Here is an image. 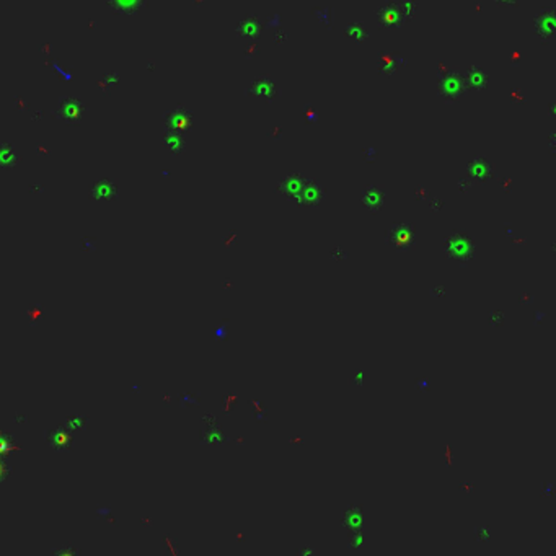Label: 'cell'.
Masks as SVG:
<instances>
[{
  "instance_id": "cell-3",
  "label": "cell",
  "mask_w": 556,
  "mask_h": 556,
  "mask_svg": "<svg viewBox=\"0 0 556 556\" xmlns=\"http://www.w3.org/2000/svg\"><path fill=\"white\" fill-rule=\"evenodd\" d=\"M465 82L464 75L457 70H442L439 75V83H437V92L439 97L445 103H455L465 95Z\"/></svg>"
},
{
  "instance_id": "cell-5",
  "label": "cell",
  "mask_w": 556,
  "mask_h": 556,
  "mask_svg": "<svg viewBox=\"0 0 556 556\" xmlns=\"http://www.w3.org/2000/svg\"><path fill=\"white\" fill-rule=\"evenodd\" d=\"M556 12L555 8H543L535 18V35L541 42H550L556 33Z\"/></svg>"
},
{
  "instance_id": "cell-13",
  "label": "cell",
  "mask_w": 556,
  "mask_h": 556,
  "mask_svg": "<svg viewBox=\"0 0 556 556\" xmlns=\"http://www.w3.org/2000/svg\"><path fill=\"white\" fill-rule=\"evenodd\" d=\"M464 82L465 87L470 88V90H484L489 83V77L482 67L473 65L464 74Z\"/></svg>"
},
{
  "instance_id": "cell-16",
  "label": "cell",
  "mask_w": 556,
  "mask_h": 556,
  "mask_svg": "<svg viewBox=\"0 0 556 556\" xmlns=\"http://www.w3.org/2000/svg\"><path fill=\"white\" fill-rule=\"evenodd\" d=\"M110 6L116 12L136 13L145 6V0H110Z\"/></svg>"
},
{
  "instance_id": "cell-19",
  "label": "cell",
  "mask_w": 556,
  "mask_h": 556,
  "mask_svg": "<svg viewBox=\"0 0 556 556\" xmlns=\"http://www.w3.org/2000/svg\"><path fill=\"white\" fill-rule=\"evenodd\" d=\"M507 59H509V63H511V64L519 65V64H522L525 60V53H524V51H521L519 48H516V49L509 51Z\"/></svg>"
},
{
  "instance_id": "cell-20",
  "label": "cell",
  "mask_w": 556,
  "mask_h": 556,
  "mask_svg": "<svg viewBox=\"0 0 556 556\" xmlns=\"http://www.w3.org/2000/svg\"><path fill=\"white\" fill-rule=\"evenodd\" d=\"M494 2L499 3V6H516L519 0H494Z\"/></svg>"
},
{
  "instance_id": "cell-18",
  "label": "cell",
  "mask_w": 556,
  "mask_h": 556,
  "mask_svg": "<svg viewBox=\"0 0 556 556\" xmlns=\"http://www.w3.org/2000/svg\"><path fill=\"white\" fill-rule=\"evenodd\" d=\"M165 145H167L168 150H172V152L178 154V152H181L183 147H185V142H183L181 134L170 133V131H168L167 139H165Z\"/></svg>"
},
{
  "instance_id": "cell-8",
  "label": "cell",
  "mask_w": 556,
  "mask_h": 556,
  "mask_svg": "<svg viewBox=\"0 0 556 556\" xmlns=\"http://www.w3.org/2000/svg\"><path fill=\"white\" fill-rule=\"evenodd\" d=\"M165 124H167L170 133L183 134L190 129L193 124V115L186 110L185 106L177 108L170 115L165 117Z\"/></svg>"
},
{
  "instance_id": "cell-10",
  "label": "cell",
  "mask_w": 556,
  "mask_h": 556,
  "mask_svg": "<svg viewBox=\"0 0 556 556\" xmlns=\"http://www.w3.org/2000/svg\"><path fill=\"white\" fill-rule=\"evenodd\" d=\"M323 196H325L323 188L320 186L317 181L307 180V183H305V186H304V190L300 191L299 196H297L295 202L299 206H304V207L317 206V204H320V202L323 201Z\"/></svg>"
},
{
  "instance_id": "cell-9",
  "label": "cell",
  "mask_w": 556,
  "mask_h": 556,
  "mask_svg": "<svg viewBox=\"0 0 556 556\" xmlns=\"http://www.w3.org/2000/svg\"><path fill=\"white\" fill-rule=\"evenodd\" d=\"M407 64V59L398 53H390V51H384L377 56V67L382 75H393L398 72L403 65Z\"/></svg>"
},
{
  "instance_id": "cell-4",
  "label": "cell",
  "mask_w": 556,
  "mask_h": 556,
  "mask_svg": "<svg viewBox=\"0 0 556 556\" xmlns=\"http://www.w3.org/2000/svg\"><path fill=\"white\" fill-rule=\"evenodd\" d=\"M387 243L398 253H408L416 243V232L411 224H393L387 234Z\"/></svg>"
},
{
  "instance_id": "cell-6",
  "label": "cell",
  "mask_w": 556,
  "mask_h": 556,
  "mask_svg": "<svg viewBox=\"0 0 556 556\" xmlns=\"http://www.w3.org/2000/svg\"><path fill=\"white\" fill-rule=\"evenodd\" d=\"M248 93L256 98H261L265 101H275L279 97V88H277V85L271 77L260 75V77H256L250 83Z\"/></svg>"
},
{
  "instance_id": "cell-14",
  "label": "cell",
  "mask_w": 556,
  "mask_h": 556,
  "mask_svg": "<svg viewBox=\"0 0 556 556\" xmlns=\"http://www.w3.org/2000/svg\"><path fill=\"white\" fill-rule=\"evenodd\" d=\"M468 175L473 180L478 181H488L493 177V165L488 162L484 157H475L472 162L468 163Z\"/></svg>"
},
{
  "instance_id": "cell-1",
  "label": "cell",
  "mask_w": 556,
  "mask_h": 556,
  "mask_svg": "<svg viewBox=\"0 0 556 556\" xmlns=\"http://www.w3.org/2000/svg\"><path fill=\"white\" fill-rule=\"evenodd\" d=\"M414 12H416L414 0H402V2L389 0L377 12V23L380 28L393 30V28L403 26L408 20H411Z\"/></svg>"
},
{
  "instance_id": "cell-12",
  "label": "cell",
  "mask_w": 556,
  "mask_h": 556,
  "mask_svg": "<svg viewBox=\"0 0 556 556\" xmlns=\"http://www.w3.org/2000/svg\"><path fill=\"white\" fill-rule=\"evenodd\" d=\"M261 31H263V25H261L260 18H258L256 15L245 17L237 26V35L240 38H245V40H250V41L258 40L261 35Z\"/></svg>"
},
{
  "instance_id": "cell-2",
  "label": "cell",
  "mask_w": 556,
  "mask_h": 556,
  "mask_svg": "<svg viewBox=\"0 0 556 556\" xmlns=\"http://www.w3.org/2000/svg\"><path fill=\"white\" fill-rule=\"evenodd\" d=\"M444 250L450 260L460 263V265H466V263L473 260L475 254L473 240L464 232L450 234L445 240Z\"/></svg>"
},
{
  "instance_id": "cell-7",
  "label": "cell",
  "mask_w": 556,
  "mask_h": 556,
  "mask_svg": "<svg viewBox=\"0 0 556 556\" xmlns=\"http://www.w3.org/2000/svg\"><path fill=\"white\" fill-rule=\"evenodd\" d=\"M305 183H307V178H304L300 173L289 172L287 175L281 178L279 185H277V191L284 197H287V199L295 201L297 196L300 195V191L304 190Z\"/></svg>"
},
{
  "instance_id": "cell-15",
  "label": "cell",
  "mask_w": 556,
  "mask_h": 556,
  "mask_svg": "<svg viewBox=\"0 0 556 556\" xmlns=\"http://www.w3.org/2000/svg\"><path fill=\"white\" fill-rule=\"evenodd\" d=\"M384 201H385L384 191H382L380 188H377V186L366 188L364 195H362V202H364V206L370 212L379 211L380 207L384 206Z\"/></svg>"
},
{
  "instance_id": "cell-11",
  "label": "cell",
  "mask_w": 556,
  "mask_h": 556,
  "mask_svg": "<svg viewBox=\"0 0 556 556\" xmlns=\"http://www.w3.org/2000/svg\"><path fill=\"white\" fill-rule=\"evenodd\" d=\"M59 116L65 120L67 122H79L82 121L85 106L83 103L77 100V98H64L63 101L59 103Z\"/></svg>"
},
{
  "instance_id": "cell-17",
  "label": "cell",
  "mask_w": 556,
  "mask_h": 556,
  "mask_svg": "<svg viewBox=\"0 0 556 556\" xmlns=\"http://www.w3.org/2000/svg\"><path fill=\"white\" fill-rule=\"evenodd\" d=\"M345 35L354 42H362L367 38V28L362 23H351L350 26H346Z\"/></svg>"
}]
</instances>
